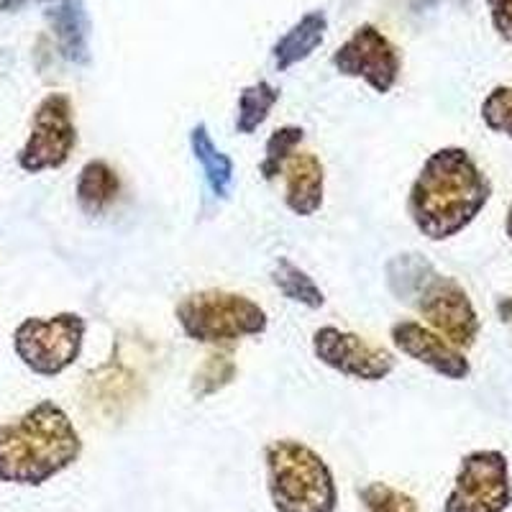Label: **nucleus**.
I'll return each mask as SVG.
<instances>
[{"label":"nucleus","mask_w":512,"mask_h":512,"mask_svg":"<svg viewBox=\"0 0 512 512\" xmlns=\"http://www.w3.org/2000/svg\"><path fill=\"white\" fill-rule=\"evenodd\" d=\"M272 285L290 300V303L303 305L308 310H320L326 305V292L320 290L318 282L310 277L305 269L297 267L287 256H277L272 264Z\"/></svg>","instance_id":"17"},{"label":"nucleus","mask_w":512,"mask_h":512,"mask_svg":"<svg viewBox=\"0 0 512 512\" xmlns=\"http://www.w3.org/2000/svg\"><path fill=\"white\" fill-rule=\"evenodd\" d=\"M492 26L505 41H512V0H487Z\"/></svg>","instance_id":"24"},{"label":"nucleus","mask_w":512,"mask_h":512,"mask_svg":"<svg viewBox=\"0 0 512 512\" xmlns=\"http://www.w3.org/2000/svg\"><path fill=\"white\" fill-rule=\"evenodd\" d=\"M280 103V90L272 82L259 80L254 85H246L239 93V113H236V131L244 136L254 134L269 118L274 105Z\"/></svg>","instance_id":"19"},{"label":"nucleus","mask_w":512,"mask_h":512,"mask_svg":"<svg viewBox=\"0 0 512 512\" xmlns=\"http://www.w3.org/2000/svg\"><path fill=\"white\" fill-rule=\"evenodd\" d=\"M392 346L400 351L402 356L418 361L423 367L433 369L436 374L446 379L461 382L472 374V364L461 354L456 346H451L443 336L431 331L428 326L418 323V320H397L390 328Z\"/></svg>","instance_id":"11"},{"label":"nucleus","mask_w":512,"mask_h":512,"mask_svg":"<svg viewBox=\"0 0 512 512\" xmlns=\"http://www.w3.org/2000/svg\"><path fill=\"white\" fill-rule=\"evenodd\" d=\"M26 3H41V0H0V11L16 13V11H21Z\"/></svg>","instance_id":"26"},{"label":"nucleus","mask_w":512,"mask_h":512,"mask_svg":"<svg viewBox=\"0 0 512 512\" xmlns=\"http://www.w3.org/2000/svg\"><path fill=\"white\" fill-rule=\"evenodd\" d=\"M285 205L297 218H310L323 208L326 169L315 154H295L285 164Z\"/></svg>","instance_id":"12"},{"label":"nucleus","mask_w":512,"mask_h":512,"mask_svg":"<svg viewBox=\"0 0 512 512\" xmlns=\"http://www.w3.org/2000/svg\"><path fill=\"white\" fill-rule=\"evenodd\" d=\"M497 313H500L502 323H505V326L512 331V297H505V300H500V305H497Z\"/></svg>","instance_id":"25"},{"label":"nucleus","mask_w":512,"mask_h":512,"mask_svg":"<svg viewBox=\"0 0 512 512\" xmlns=\"http://www.w3.org/2000/svg\"><path fill=\"white\" fill-rule=\"evenodd\" d=\"M47 21L57 36V47L62 57L77 67H88L90 64V24L88 8L85 0H57V6L47 11Z\"/></svg>","instance_id":"13"},{"label":"nucleus","mask_w":512,"mask_h":512,"mask_svg":"<svg viewBox=\"0 0 512 512\" xmlns=\"http://www.w3.org/2000/svg\"><path fill=\"white\" fill-rule=\"evenodd\" d=\"M512 505L510 464L502 451H472L461 459L443 512H505Z\"/></svg>","instance_id":"7"},{"label":"nucleus","mask_w":512,"mask_h":512,"mask_svg":"<svg viewBox=\"0 0 512 512\" xmlns=\"http://www.w3.org/2000/svg\"><path fill=\"white\" fill-rule=\"evenodd\" d=\"M505 231H507V236H510V241H512V203H510V210H507V218H505Z\"/></svg>","instance_id":"27"},{"label":"nucleus","mask_w":512,"mask_h":512,"mask_svg":"<svg viewBox=\"0 0 512 512\" xmlns=\"http://www.w3.org/2000/svg\"><path fill=\"white\" fill-rule=\"evenodd\" d=\"M436 272L423 254H397L392 256L387 267H384V280H387V290L405 305H413L415 295L423 287V282Z\"/></svg>","instance_id":"18"},{"label":"nucleus","mask_w":512,"mask_h":512,"mask_svg":"<svg viewBox=\"0 0 512 512\" xmlns=\"http://www.w3.org/2000/svg\"><path fill=\"white\" fill-rule=\"evenodd\" d=\"M482 121L489 131L512 139V85H500L484 98Z\"/></svg>","instance_id":"23"},{"label":"nucleus","mask_w":512,"mask_h":512,"mask_svg":"<svg viewBox=\"0 0 512 512\" xmlns=\"http://www.w3.org/2000/svg\"><path fill=\"white\" fill-rule=\"evenodd\" d=\"M305 128L303 126H280L274 128L272 136L264 144V159L259 164V175L267 182H274L285 172V164L295 157V149L303 144Z\"/></svg>","instance_id":"20"},{"label":"nucleus","mask_w":512,"mask_h":512,"mask_svg":"<svg viewBox=\"0 0 512 512\" xmlns=\"http://www.w3.org/2000/svg\"><path fill=\"white\" fill-rule=\"evenodd\" d=\"M233 379H236V361L226 351H213V354L205 356V361L198 367L195 377H192L190 390L195 400H205V397L226 390Z\"/></svg>","instance_id":"21"},{"label":"nucleus","mask_w":512,"mask_h":512,"mask_svg":"<svg viewBox=\"0 0 512 512\" xmlns=\"http://www.w3.org/2000/svg\"><path fill=\"white\" fill-rule=\"evenodd\" d=\"M82 438L72 418L54 400L36 402L16 420L0 423V482L41 487L75 466Z\"/></svg>","instance_id":"2"},{"label":"nucleus","mask_w":512,"mask_h":512,"mask_svg":"<svg viewBox=\"0 0 512 512\" xmlns=\"http://www.w3.org/2000/svg\"><path fill=\"white\" fill-rule=\"evenodd\" d=\"M267 489L277 512H336L338 487L331 466L308 443L280 438L264 448Z\"/></svg>","instance_id":"3"},{"label":"nucleus","mask_w":512,"mask_h":512,"mask_svg":"<svg viewBox=\"0 0 512 512\" xmlns=\"http://www.w3.org/2000/svg\"><path fill=\"white\" fill-rule=\"evenodd\" d=\"M331 64L338 75L364 80L379 95L392 93L402 72L400 52L374 24H361L333 52Z\"/></svg>","instance_id":"9"},{"label":"nucleus","mask_w":512,"mask_h":512,"mask_svg":"<svg viewBox=\"0 0 512 512\" xmlns=\"http://www.w3.org/2000/svg\"><path fill=\"white\" fill-rule=\"evenodd\" d=\"M313 354L333 372L359 382H382L397 367V359L382 346L369 344L359 333L320 326L313 333Z\"/></svg>","instance_id":"10"},{"label":"nucleus","mask_w":512,"mask_h":512,"mask_svg":"<svg viewBox=\"0 0 512 512\" xmlns=\"http://www.w3.org/2000/svg\"><path fill=\"white\" fill-rule=\"evenodd\" d=\"M190 152L200 164L210 195L216 200H228L233 190V159L223 154L210 136L208 126L198 123L190 131Z\"/></svg>","instance_id":"16"},{"label":"nucleus","mask_w":512,"mask_h":512,"mask_svg":"<svg viewBox=\"0 0 512 512\" xmlns=\"http://www.w3.org/2000/svg\"><path fill=\"white\" fill-rule=\"evenodd\" d=\"M492 198L474 157L461 146H443L425 159L408 195V216L425 239L446 241L472 226Z\"/></svg>","instance_id":"1"},{"label":"nucleus","mask_w":512,"mask_h":512,"mask_svg":"<svg viewBox=\"0 0 512 512\" xmlns=\"http://www.w3.org/2000/svg\"><path fill=\"white\" fill-rule=\"evenodd\" d=\"M328 31V18L323 11H310L305 13L285 36L272 47V59L277 72H287L295 64L305 62L315 49L323 44Z\"/></svg>","instance_id":"15"},{"label":"nucleus","mask_w":512,"mask_h":512,"mask_svg":"<svg viewBox=\"0 0 512 512\" xmlns=\"http://www.w3.org/2000/svg\"><path fill=\"white\" fill-rule=\"evenodd\" d=\"M121 195V177L105 159H90L82 164L75 182L77 208L90 218L105 216Z\"/></svg>","instance_id":"14"},{"label":"nucleus","mask_w":512,"mask_h":512,"mask_svg":"<svg viewBox=\"0 0 512 512\" xmlns=\"http://www.w3.org/2000/svg\"><path fill=\"white\" fill-rule=\"evenodd\" d=\"M75 146L77 123L72 98L67 93H49L34 108L29 139L18 149L16 164L26 175L62 169L70 162Z\"/></svg>","instance_id":"6"},{"label":"nucleus","mask_w":512,"mask_h":512,"mask_svg":"<svg viewBox=\"0 0 512 512\" xmlns=\"http://www.w3.org/2000/svg\"><path fill=\"white\" fill-rule=\"evenodd\" d=\"M367 512H420L415 497L384 482H372L359 492Z\"/></svg>","instance_id":"22"},{"label":"nucleus","mask_w":512,"mask_h":512,"mask_svg":"<svg viewBox=\"0 0 512 512\" xmlns=\"http://www.w3.org/2000/svg\"><path fill=\"white\" fill-rule=\"evenodd\" d=\"M88 320L80 313H57L49 318H24L13 331V351L31 374L54 379L80 359Z\"/></svg>","instance_id":"5"},{"label":"nucleus","mask_w":512,"mask_h":512,"mask_svg":"<svg viewBox=\"0 0 512 512\" xmlns=\"http://www.w3.org/2000/svg\"><path fill=\"white\" fill-rule=\"evenodd\" d=\"M420 318L456 349H472L479 336V315L459 280L433 272L413 300Z\"/></svg>","instance_id":"8"},{"label":"nucleus","mask_w":512,"mask_h":512,"mask_svg":"<svg viewBox=\"0 0 512 512\" xmlns=\"http://www.w3.org/2000/svg\"><path fill=\"white\" fill-rule=\"evenodd\" d=\"M175 318L190 341L216 349L262 336L269 326L262 305L231 290L190 292L177 303Z\"/></svg>","instance_id":"4"}]
</instances>
